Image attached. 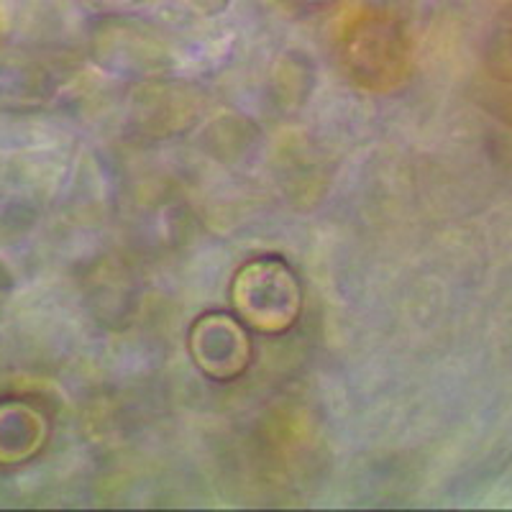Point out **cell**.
<instances>
[{"instance_id": "1", "label": "cell", "mask_w": 512, "mask_h": 512, "mask_svg": "<svg viewBox=\"0 0 512 512\" xmlns=\"http://www.w3.org/2000/svg\"><path fill=\"white\" fill-rule=\"evenodd\" d=\"M233 303L249 326L264 333L285 331L300 313L295 274L280 259H256L236 277Z\"/></svg>"}, {"instance_id": "2", "label": "cell", "mask_w": 512, "mask_h": 512, "mask_svg": "<svg viewBox=\"0 0 512 512\" xmlns=\"http://www.w3.org/2000/svg\"><path fill=\"white\" fill-rule=\"evenodd\" d=\"M192 354L205 374L231 379L249 361V341L228 315H205L192 331Z\"/></svg>"}]
</instances>
